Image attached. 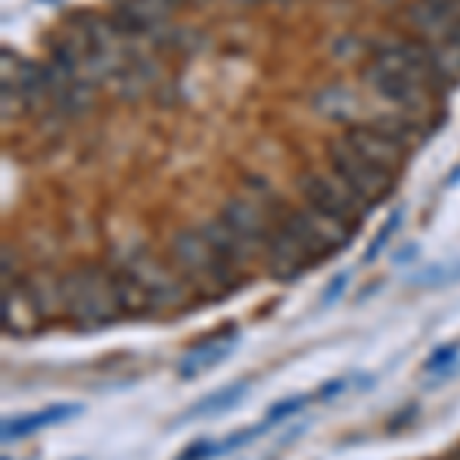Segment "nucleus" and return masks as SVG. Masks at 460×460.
<instances>
[{
	"instance_id": "obj_1",
	"label": "nucleus",
	"mask_w": 460,
	"mask_h": 460,
	"mask_svg": "<svg viewBox=\"0 0 460 460\" xmlns=\"http://www.w3.org/2000/svg\"><path fill=\"white\" fill-rule=\"evenodd\" d=\"M62 307L65 319L80 329H105L123 319L117 301L114 267L105 264H80L62 277Z\"/></svg>"
},
{
	"instance_id": "obj_2",
	"label": "nucleus",
	"mask_w": 460,
	"mask_h": 460,
	"mask_svg": "<svg viewBox=\"0 0 460 460\" xmlns=\"http://www.w3.org/2000/svg\"><path fill=\"white\" fill-rule=\"evenodd\" d=\"M169 261L197 295H209V298H227L236 292V279L243 277V270L221 261L206 243V236L199 234V227H184L178 230L169 243Z\"/></svg>"
},
{
	"instance_id": "obj_3",
	"label": "nucleus",
	"mask_w": 460,
	"mask_h": 460,
	"mask_svg": "<svg viewBox=\"0 0 460 460\" xmlns=\"http://www.w3.org/2000/svg\"><path fill=\"white\" fill-rule=\"evenodd\" d=\"M329 172H335L341 181H344L362 203L372 206V209L377 203H384V199L393 194V188H396V181H393L396 175L384 172L381 166L359 157L344 138H335V142L329 145Z\"/></svg>"
},
{
	"instance_id": "obj_4",
	"label": "nucleus",
	"mask_w": 460,
	"mask_h": 460,
	"mask_svg": "<svg viewBox=\"0 0 460 460\" xmlns=\"http://www.w3.org/2000/svg\"><path fill=\"white\" fill-rule=\"evenodd\" d=\"M298 190L307 206L344 221V225L353 230L362 225V218H366L368 212H372V206L362 203L335 172H304L298 175Z\"/></svg>"
},
{
	"instance_id": "obj_5",
	"label": "nucleus",
	"mask_w": 460,
	"mask_h": 460,
	"mask_svg": "<svg viewBox=\"0 0 460 460\" xmlns=\"http://www.w3.org/2000/svg\"><path fill=\"white\" fill-rule=\"evenodd\" d=\"M132 277L142 283L147 301H151V316L154 314H166L172 307H181L184 298H188V279L169 264H157L151 255H138L132 261L120 264Z\"/></svg>"
},
{
	"instance_id": "obj_6",
	"label": "nucleus",
	"mask_w": 460,
	"mask_h": 460,
	"mask_svg": "<svg viewBox=\"0 0 460 460\" xmlns=\"http://www.w3.org/2000/svg\"><path fill=\"white\" fill-rule=\"evenodd\" d=\"M362 77H366L368 89L381 95L384 102L396 105V111H402V114L420 117V120H424V114L429 111V105H433V99H436V95L429 93L427 86L414 84V80L399 77V74L381 68V65H375V62L368 65Z\"/></svg>"
},
{
	"instance_id": "obj_7",
	"label": "nucleus",
	"mask_w": 460,
	"mask_h": 460,
	"mask_svg": "<svg viewBox=\"0 0 460 460\" xmlns=\"http://www.w3.org/2000/svg\"><path fill=\"white\" fill-rule=\"evenodd\" d=\"M341 138H344L359 157H366L368 163L381 166L384 172H390V175H396L408 163V154H411L408 147L399 145L396 138H390L387 132L375 129L372 123H350V129Z\"/></svg>"
},
{
	"instance_id": "obj_8",
	"label": "nucleus",
	"mask_w": 460,
	"mask_h": 460,
	"mask_svg": "<svg viewBox=\"0 0 460 460\" xmlns=\"http://www.w3.org/2000/svg\"><path fill=\"white\" fill-rule=\"evenodd\" d=\"M218 218L225 221L252 252L267 249V240H270V234H273V218L261 203H255V199H249V197H234L221 206Z\"/></svg>"
},
{
	"instance_id": "obj_9",
	"label": "nucleus",
	"mask_w": 460,
	"mask_h": 460,
	"mask_svg": "<svg viewBox=\"0 0 460 460\" xmlns=\"http://www.w3.org/2000/svg\"><path fill=\"white\" fill-rule=\"evenodd\" d=\"M264 255H267V270H270V277L279 279V283H295L304 270L316 267L314 258L307 255V249L279 225H273V234H270V240H267Z\"/></svg>"
},
{
	"instance_id": "obj_10",
	"label": "nucleus",
	"mask_w": 460,
	"mask_h": 460,
	"mask_svg": "<svg viewBox=\"0 0 460 460\" xmlns=\"http://www.w3.org/2000/svg\"><path fill=\"white\" fill-rule=\"evenodd\" d=\"M236 341H240V329H236V325H225V329L215 332L212 338H203L199 344H194L181 356V362H178V377H181V381H197L203 372H212L215 366H221V362L234 353Z\"/></svg>"
},
{
	"instance_id": "obj_11",
	"label": "nucleus",
	"mask_w": 460,
	"mask_h": 460,
	"mask_svg": "<svg viewBox=\"0 0 460 460\" xmlns=\"http://www.w3.org/2000/svg\"><path fill=\"white\" fill-rule=\"evenodd\" d=\"M0 323H4L6 335H25L43 325V316L34 304L28 277H19L4 286V304H0Z\"/></svg>"
},
{
	"instance_id": "obj_12",
	"label": "nucleus",
	"mask_w": 460,
	"mask_h": 460,
	"mask_svg": "<svg viewBox=\"0 0 460 460\" xmlns=\"http://www.w3.org/2000/svg\"><path fill=\"white\" fill-rule=\"evenodd\" d=\"M84 414V405L77 402H58V405H49V408H40V411H31V414H22V418H6L4 420V442H16V439H25V436H34L47 427H56V424H65V420H74Z\"/></svg>"
},
{
	"instance_id": "obj_13",
	"label": "nucleus",
	"mask_w": 460,
	"mask_h": 460,
	"mask_svg": "<svg viewBox=\"0 0 460 460\" xmlns=\"http://www.w3.org/2000/svg\"><path fill=\"white\" fill-rule=\"evenodd\" d=\"M199 234L206 236V243L212 246L215 255H218L225 264L236 267V270H243V267L252 261V255H255V252H252L221 218H212V221H206V225H199Z\"/></svg>"
},
{
	"instance_id": "obj_14",
	"label": "nucleus",
	"mask_w": 460,
	"mask_h": 460,
	"mask_svg": "<svg viewBox=\"0 0 460 460\" xmlns=\"http://www.w3.org/2000/svg\"><path fill=\"white\" fill-rule=\"evenodd\" d=\"M375 126V129L387 132L390 138H396L399 145L408 147V151H414L418 145H424V138L429 136L427 123L420 120V117H411V114H402V111H390V114H381L375 117V120H368Z\"/></svg>"
},
{
	"instance_id": "obj_15",
	"label": "nucleus",
	"mask_w": 460,
	"mask_h": 460,
	"mask_svg": "<svg viewBox=\"0 0 460 460\" xmlns=\"http://www.w3.org/2000/svg\"><path fill=\"white\" fill-rule=\"evenodd\" d=\"M249 387H252L249 377H240L236 384H227V387H221V390L209 393V396H203L197 405H190L178 420H197V418H215V414H225L236 402H240L243 396H246Z\"/></svg>"
},
{
	"instance_id": "obj_16",
	"label": "nucleus",
	"mask_w": 460,
	"mask_h": 460,
	"mask_svg": "<svg viewBox=\"0 0 460 460\" xmlns=\"http://www.w3.org/2000/svg\"><path fill=\"white\" fill-rule=\"evenodd\" d=\"M314 108L335 123H353L356 111H359V99L344 86H325L323 93H316Z\"/></svg>"
},
{
	"instance_id": "obj_17",
	"label": "nucleus",
	"mask_w": 460,
	"mask_h": 460,
	"mask_svg": "<svg viewBox=\"0 0 460 460\" xmlns=\"http://www.w3.org/2000/svg\"><path fill=\"white\" fill-rule=\"evenodd\" d=\"M402 221H405V209H393L390 212V218H387V225L381 227V234L375 236L372 243H368V249H366V255H362V264H375L377 258H381V252L387 249V243L396 236V230L402 227Z\"/></svg>"
},
{
	"instance_id": "obj_18",
	"label": "nucleus",
	"mask_w": 460,
	"mask_h": 460,
	"mask_svg": "<svg viewBox=\"0 0 460 460\" xmlns=\"http://www.w3.org/2000/svg\"><path fill=\"white\" fill-rule=\"evenodd\" d=\"M457 359H460V341H455V344H442L429 353V359L424 362V372L439 375V381H445V377L451 375V366H455Z\"/></svg>"
},
{
	"instance_id": "obj_19",
	"label": "nucleus",
	"mask_w": 460,
	"mask_h": 460,
	"mask_svg": "<svg viewBox=\"0 0 460 460\" xmlns=\"http://www.w3.org/2000/svg\"><path fill=\"white\" fill-rule=\"evenodd\" d=\"M448 283H460V261L427 267V270L411 277V286H448Z\"/></svg>"
},
{
	"instance_id": "obj_20",
	"label": "nucleus",
	"mask_w": 460,
	"mask_h": 460,
	"mask_svg": "<svg viewBox=\"0 0 460 460\" xmlns=\"http://www.w3.org/2000/svg\"><path fill=\"white\" fill-rule=\"evenodd\" d=\"M310 402H316L314 396H307V393H298V396H288V399H279V402H273L270 405V411H267V424H279V420H286V418H292V414H298L304 411Z\"/></svg>"
},
{
	"instance_id": "obj_21",
	"label": "nucleus",
	"mask_w": 460,
	"mask_h": 460,
	"mask_svg": "<svg viewBox=\"0 0 460 460\" xmlns=\"http://www.w3.org/2000/svg\"><path fill=\"white\" fill-rule=\"evenodd\" d=\"M347 286H350V273H338V277L325 286V292L319 295V307H335V304L344 298Z\"/></svg>"
},
{
	"instance_id": "obj_22",
	"label": "nucleus",
	"mask_w": 460,
	"mask_h": 460,
	"mask_svg": "<svg viewBox=\"0 0 460 460\" xmlns=\"http://www.w3.org/2000/svg\"><path fill=\"white\" fill-rule=\"evenodd\" d=\"M175 460H215V442L212 439H199L190 442Z\"/></svg>"
},
{
	"instance_id": "obj_23",
	"label": "nucleus",
	"mask_w": 460,
	"mask_h": 460,
	"mask_svg": "<svg viewBox=\"0 0 460 460\" xmlns=\"http://www.w3.org/2000/svg\"><path fill=\"white\" fill-rule=\"evenodd\" d=\"M347 387H350V381H347V377H335V381H325L323 387H319V390L314 393V399H316V402H335V399H338Z\"/></svg>"
},
{
	"instance_id": "obj_24",
	"label": "nucleus",
	"mask_w": 460,
	"mask_h": 460,
	"mask_svg": "<svg viewBox=\"0 0 460 460\" xmlns=\"http://www.w3.org/2000/svg\"><path fill=\"white\" fill-rule=\"evenodd\" d=\"M19 277H22V273H19V258H16V252L6 246L4 249V286L13 283V279H19Z\"/></svg>"
},
{
	"instance_id": "obj_25",
	"label": "nucleus",
	"mask_w": 460,
	"mask_h": 460,
	"mask_svg": "<svg viewBox=\"0 0 460 460\" xmlns=\"http://www.w3.org/2000/svg\"><path fill=\"white\" fill-rule=\"evenodd\" d=\"M414 418H418V405H408V411L402 408V411H399L396 418L387 420V429H390V433H399V429H405Z\"/></svg>"
},
{
	"instance_id": "obj_26",
	"label": "nucleus",
	"mask_w": 460,
	"mask_h": 460,
	"mask_svg": "<svg viewBox=\"0 0 460 460\" xmlns=\"http://www.w3.org/2000/svg\"><path fill=\"white\" fill-rule=\"evenodd\" d=\"M414 255H418V246H408V249H402V252H399V255H396V264H402V261H411Z\"/></svg>"
},
{
	"instance_id": "obj_27",
	"label": "nucleus",
	"mask_w": 460,
	"mask_h": 460,
	"mask_svg": "<svg viewBox=\"0 0 460 460\" xmlns=\"http://www.w3.org/2000/svg\"><path fill=\"white\" fill-rule=\"evenodd\" d=\"M445 184H448V188H455V184H460V166L448 175V181H445Z\"/></svg>"
},
{
	"instance_id": "obj_28",
	"label": "nucleus",
	"mask_w": 460,
	"mask_h": 460,
	"mask_svg": "<svg viewBox=\"0 0 460 460\" xmlns=\"http://www.w3.org/2000/svg\"><path fill=\"white\" fill-rule=\"evenodd\" d=\"M160 4H163V6H169V10H172L175 4H184V0H160Z\"/></svg>"
},
{
	"instance_id": "obj_29",
	"label": "nucleus",
	"mask_w": 460,
	"mask_h": 460,
	"mask_svg": "<svg viewBox=\"0 0 460 460\" xmlns=\"http://www.w3.org/2000/svg\"><path fill=\"white\" fill-rule=\"evenodd\" d=\"M234 4H252V0H234Z\"/></svg>"
},
{
	"instance_id": "obj_30",
	"label": "nucleus",
	"mask_w": 460,
	"mask_h": 460,
	"mask_svg": "<svg viewBox=\"0 0 460 460\" xmlns=\"http://www.w3.org/2000/svg\"><path fill=\"white\" fill-rule=\"evenodd\" d=\"M188 4H203V0H188Z\"/></svg>"
}]
</instances>
